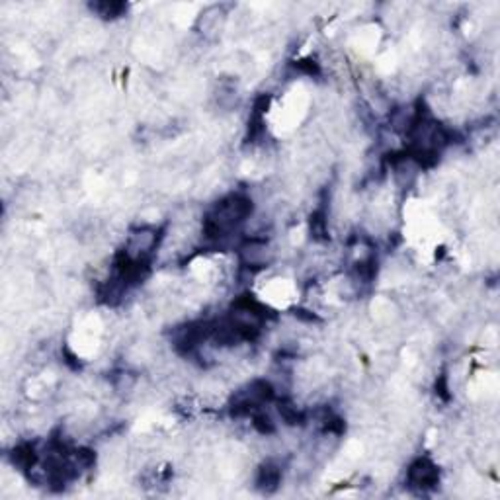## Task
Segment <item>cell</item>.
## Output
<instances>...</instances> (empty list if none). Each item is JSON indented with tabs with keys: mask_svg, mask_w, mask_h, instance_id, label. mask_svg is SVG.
Segmentation results:
<instances>
[{
	"mask_svg": "<svg viewBox=\"0 0 500 500\" xmlns=\"http://www.w3.org/2000/svg\"><path fill=\"white\" fill-rule=\"evenodd\" d=\"M407 484L412 491H432L440 484V469L430 458H419L407 469Z\"/></svg>",
	"mask_w": 500,
	"mask_h": 500,
	"instance_id": "6da1fadb",
	"label": "cell"
},
{
	"mask_svg": "<svg viewBox=\"0 0 500 500\" xmlns=\"http://www.w3.org/2000/svg\"><path fill=\"white\" fill-rule=\"evenodd\" d=\"M256 484L258 489L264 492H274L280 484H282V467L275 461H266L258 471L256 477Z\"/></svg>",
	"mask_w": 500,
	"mask_h": 500,
	"instance_id": "7a4b0ae2",
	"label": "cell"
},
{
	"mask_svg": "<svg viewBox=\"0 0 500 500\" xmlns=\"http://www.w3.org/2000/svg\"><path fill=\"white\" fill-rule=\"evenodd\" d=\"M90 8H92V12H96L100 18L113 20V18L123 16V12L127 10V4H123V2H96Z\"/></svg>",
	"mask_w": 500,
	"mask_h": 500,
	"instance_id": "3957f363",
	"label": "cell"
}]
</instances>
